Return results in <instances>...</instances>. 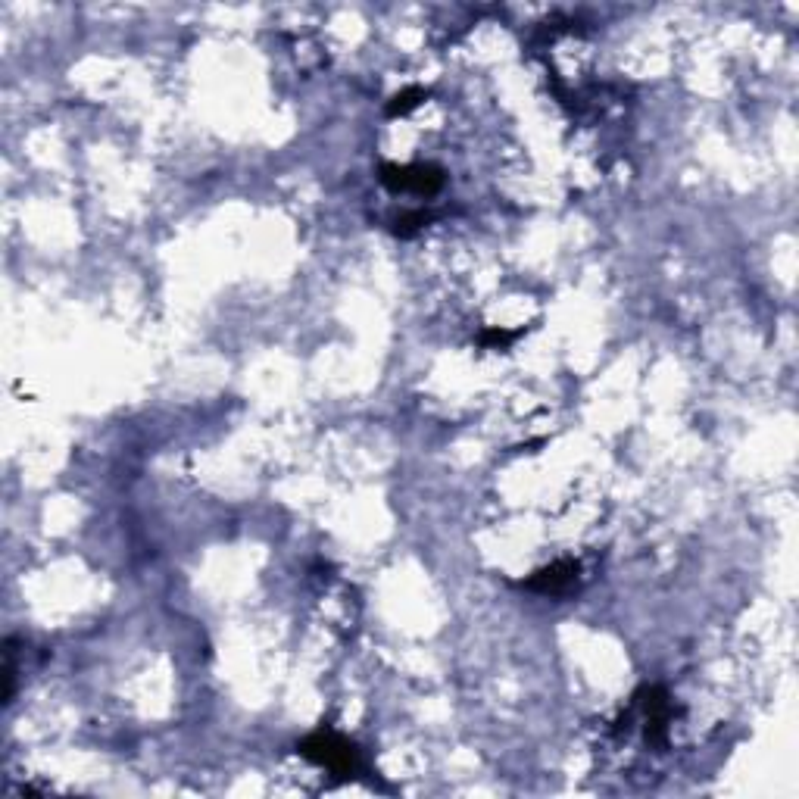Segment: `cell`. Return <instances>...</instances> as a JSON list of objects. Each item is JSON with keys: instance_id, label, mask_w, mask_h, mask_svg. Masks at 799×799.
<instances>
[{"instance_id": "6da1fadb", "label": "cell", "mask_w": 799, "mask_h": 799, "mask_svg": "<svg viewBox=\"0 0 799 799\" xmlns=\"http://www.w3.org/2000/svg\"><path fill=\"white\" fill-rule=\"evenodd\" d=\"M297 753L303 759H309L313 765H319V768H328L331 775H338V778H353L359 771L356 743H350L347 737L334 734V731L309 734L303 743H297Z\"/></svg>"}, {"instance_id": "7a4b0ae2", "label": "cell", "mask_w": 799, "mask_h": 799, "mask_svg": "<svg viewBox=\"0 0 799 799\" xmlns=\"http://www.w3.org/2000/svg\"><path fill=\"white\" fill-rule=\"evenodd\" d=\"M381 185L391 191H412L431 197L444 188V169L431 166V163H412V166H397V163H384L381 166Z\"/></svg>"}, {"instance_id": "3957f363", "label": "cell", "mask_w": 799, "mask_h": 799, "mask_svg": "<svg viewBox=\"0 0 799 799\" xmlns=\"http://www.w3.org/2000/svg\"><path fill=\"white\" fill-rule=\"evenodd\" d=\"M637 703L643 706V718H647V740L662 746L665 731H668V718H672V703H668L662 687H643L637 693Z\"/></svg>"}, {"instance_id": "277c9868", "label": "cell", "mask_w": 799, "mask_h": 799, "mask_svg": "<svg viewBox=\"0 0 799 799\" xmlns=\"http://www.w3.org/2000/svg\"><path fill=\"white\" fill-rule=\"evenodd\" d=\"M575 581H578V562L562 559V562L547 565V569H540L534 578H528L525 587L537 590V594H565Z\"/></svg>"}, {"instance_id": "5b68a950", "label": "cell", "mask_w": 799, "mask_h": 799, "mask_svg": "<svg viewBox=\"0 0 799 799\" xmlns=\"http://www.w3.org/2000/svg\"><path fill=\"white\" fill-rule=\"evenodd\" d=\"M422 100H425V91H422V88H406V91H400V94L388 103V116H406L409 110H416Z\"/></svg>"}, {"instance_id": "8992f818", "label": "cell", "mask_w": 799, "mask_h": 799, "mask_svg": "<svg viewBox=\"0 0 799 799\" xmlns=\"http://www.w3.org/2000/svg\"><path fill=\"white\" fill-rule=\"evenodd\" d=\"M522 331H506V328H487L484 334H481V344L484 347H497V350H503V347H509L515 338H519Z\"/></svg>"}, {"instance_id": "52a82bcc", "label": "cell", "mask_w": 799, "mask_h": 799, "mask_svg": "<svg viewBox=\"0 0 799 799\" xmlns=\"http://www.w3.org/2000/svg\"><path fill=\"white\" fill-rule=\"evenodd\" d=\"M425 222H428V216H425L422 210H416V213H406V216H400V219H397V235H403V238L416 235V231H419Z\"/></svg>"}]
</instances>
